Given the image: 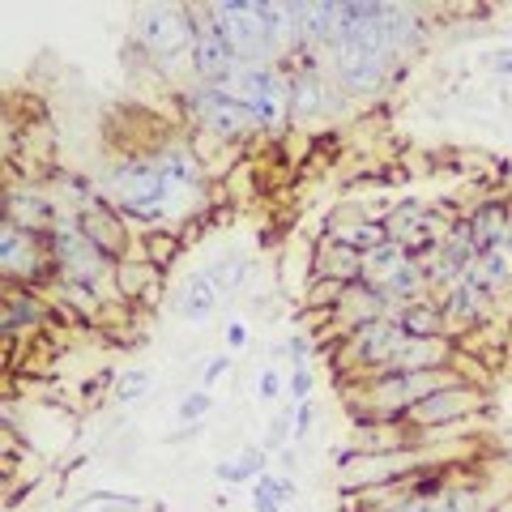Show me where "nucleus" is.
Returning <instances> with one entry per match:
<instances>
[{
  "label": "nucleus",
  "instance_id": "obj_8",
  "mask_svg": "<svg viewBox=\"0 0 512 512\" xmlns=\"http://www.w3.org/2000/svg\"><path fill=\"white\" fill-rule=\"evenodd\" d=\"M0 269H5L9 286H35L47 291L56 282V261L47 248V235H30L22 227L5 222L0 227Z\"/></svg>",
  "mask_w": 512,
  "mask_h": 512
},
{
  "label": "nucleus",
  "instance_id": "obj_17",
  "mask_svg": "<svg viewBox=\"0 0 512 512\" xmlns=\"http://www.w3.org/2000/svg\"><path fill=\"white\" fill-rule=\"evenodd\" d=\"M158 291H163V269L141 252L124 256L116 269V299L120 303H154Z\"/></svg>",
  "mask_w": 512,
  "mask_h": 512
},
{
  "label": "nucleus",
  "instance_id": "obj_30",
  "mask_svg": "<svg viewBox=\"0 0 512 512\" xmlns=\"http://www.w3.org/2000/svg\"><path fill=\"white\" fill-rule=\"evenodd\" d=\"M210 410H214L210 389H188L180 402H175V423L180 427H201V423H210Z\"/></svg>",
  "mask_w": 512,
  "mask_h": 512
},
{
  "label": "nucleus",
  "instance_id": "obj_40",
  "mask_svg": "<svg viewBox=\"0 0 512 512\" xmlns=\"http://www.w3.org/2000/svg\"><path fill=\"white\" fill-rule=\"evenodd\" d=\"M278 461H282V466H286V470H295V466H299V453H295V448H291V444H286V448H282V453H278Z\"/></svg>",
  "mask_w": 512,
  "mask_h": 512
},
{
  "label": "nucleus",
  "instance_id": "obj_35",
  "mask_svg": "<svg viewBox=\"0 0 512 512\" xmlns=\"http://www.w3.org/2000/svg\"><path fill=\"white\" fill-rule=\"evenodd\" d=\"M231 363H235L231 350H218V355H210V359L197 367V389H214V384L231 372Z\"/></svg>",
  "mask_w": 512,
  "mask_h": 512
},
{
  "label": "nucleus",
  "instance_id": "obj_25",
  "mask_svg": "<svg viewBox=\"0 0 512 512\" xmlns=\"http://www.w3.org/2000/svg\"><path fill=\"white\" fill-rule=\"evenodd\" d=\"M380 291H384V299H389L393 308H402V303H414V299L431 295V286H427V265L414 261V256H406V265L397 269V274L384 282Z\"/></svg>",
  "mask_w": 512,
  "mask_h": 512
},
{
  "label": "nucleus",
  "instance_id": "obj_6",
  "mask_svg": "<svg viewBox=\"0 0 512 512\" xmlns=\"http://www.w3.org/2000/svg\"><path fill=\"white\" fill-rule=\"evenodd\" d=\"M210 18L218 26V35L227 39L231 56L239 60V69H252V64H278V52H274L269 30H265L261 0H218V5H210Z\"/></svg>",
  "mask_w": 512,
  "mask_h": 512
},
{
  "label": "nucleus",
  "instance_id": "obj_26",
  "mask_svg": "<svg viewBox=\"0 0 512 512\" xmlns=\"http://www.w3.org/2000/svg\"><path fill=\"white\" fill-rule=\"evenodd\" d=\"M406 248L402 244H397V239H389V244H380L376 252H367L363 256V282H372V286H384V282H389L393 274H397V269H402L406 265Z\"/></svg>",
  "mask_w": 512,
  "mask_h": 512
},
{
  "label": "nucleus",
  "instance_id": "obj_1",
  "mask_svg": "<svg viewBox=\"0 0 512 512\" xmlns=\"http://www.w3.org/2000/svg\"><path fill=\"white\" fill-rule=\"evenodd\" d=\"M99 188L107 192V201L128 218V227H171V201H167V184L163 171L154 167L150 150H133L120 154L116 163L107 167V175L99 180Z\"/></svg>",
  "mask_w": 512,
  "mask_h": 512
},
{
  "label": "nucleus",
  "instance_id": "obj_15",
  "mask_svg": "<svg viewBox=\"0 0 512 512\" xmlns=\"http://www.w3.org/2000/svg\"><path fill=\"white\" fill-rule=\"evenodd\" d=\"M333 316V325L342 329V338L346 333H355V329H363V325H372V320H384V316H393V303L384 299V291L380 286H372V282H355V286H346V295H342V303L329 312Z\"/></svg>",
  "mask_w": 512,
  "mask_h": 512
},
{
  "label": "nucleus",
  "instance_id": "obj_11",
  "mask_svg": "<svg viewBox=\"0 0 512 512\" xmlns=\"http://www.w3.org/2000/svg\"><path fill=\"white\" fill-rule=\"evenodd\" d=\"M192 18H197V47H192V86H227L239 73V60L231 56L227 39L218 35V26L210 18V5H192Z\"/></svg>",
  "mask_w": 512,
  "mask_h": 512
},
{
  "label": "nucleus",
  "instance_id": "obj_3",
  "mask_svg": "<svg viewBox=\"0 0 512 512\" xmlns=\"http://www.w3.org/2000/svg\"><path fill=\"white\" fill-rule=\"evenodd\" d=\"M188 120L201 137H214L218 146H248L256 133V120L248 116V107L235 99L227 86H188L184 94Z\"/></svg>",
  "mask_w": 512,
  "mask_h": 512
},
{
  "label": "nucleus",
  "instance_id": "obj_28",
  "mask_svg": "<svg viewBox=\"0 0 512 512\" xmlns=\"http://www.w3.org/2000/svg\"><path fill=\"white\" fill-rule=\"evenodd\" d=\"M154 389V372L150 367H128V372L116 376V389H111V397H116V406H137L146 402Z\"/></svg>",
  "mask_w": 512,
  "mask_h": 512
},
{
  "label": "nucleus",
  "instance_id": "obj_4",
  "mask_svg": "<svg viewBox=\"0 0 512 512\" xmlns=\"http://www.w3.org/2000/svg\"><path fill=\"white\" fill-rule=\"evenodd\" d=\"M227 90L248 107V116L256 120V133L274 137L291 128V99H286V69L282 64H252L239 69Z\"/></svg>",
  "mask_w": 512,
  "mask_h": 512
},
{
  "label": "nucleus",
  "instance_id": "obj_37",
  "mask_svg": "<svg viewBox=\"0 0 512 512\" xmlns=\"http://www.w3.org/2000/svg\"><path fill=\"white\" fill-rule=\"evenodd\" d=\"M82 504H111V508H141V495H124V491H107V487H99V491H90ZM77 504V508H82Z\"/></svg>",
  "mask_w": 512,
  "mask_h": 512
},
{
  "label": "nucleus",
  "instance_id": "obj_13",
  "mask_svg": "<svg viewBox=\"0 0 512 512\" xmlns=\"http://www.w3.org/2000/svg\"><path fill=\"white\" fill-rule=\"evenodd\" d=\"M380 512H495V500L478 483H444L440 491H423L410 478V487Z\"/></svg>",
  "mask_w": 512,
  "mask_h": 512
},
{
  "label": "nucleus",
  "instance_id": "obj_21",
  "mask_svg": "<svg viewBox=\"0 0 512 512\" xmlns=\"http://www.w3.org/2000/svg\"><path fill=\"white\" fill-rule=\"evenodd\" d=\"M218 303H222V291H218V282L205 274V269H197V274H188L184 286H180V320H188V325H210L214 312H218Z\"/></svg>",
  "mask_w": 512,
  "mask_h": 512
},
{
  "label": "nucleus",
  "instance_id": "obj_16",
  "mask_svg": "<svg viewBox=\"0 0 512 512\" xmlns=\"http://www.w3.org/2000/svg\"><path fill=\"white\" fill-rule=\"evenodd\" d=\"M295 26H299V56L329 52L333 26H338V0H295Z\"/></svg>",
  "mask_w": 512,
  "mask_h": 512
},
{
  "label": "nucleus",
  "instance_id": "obj_32",
  "mask_svg": "<svg viewBox=\"0 0 512 512\" xmlns=\"http://www.w3.org/2000/svg\"><path fill=\"white\" fill-rule=\"evenodd\" d=\"M252 389H256V402H261V406H274L278 397L286 393V376H282V367H278V363H265L261 372H256Z\"/></svg>",
  "mask_w": 512,
  "mask_h": 512
},
{
  "label": "nucleus",
  "instance_id": "obj_27",
  "mask_svg": "<svg viewBox=\"0 0 512 512\" xmlns=\"http://www.w3.org/2000/svg\"><path fill=\"white\" fill-rule=\"evenodd\" d=\"M474 265H478V274L487 278L495 303H500L504 295H512V256L504 248H491L483 256H474Z\"/></svg>",
  "mask_w": 512,
  "mask_h": 512
},
{
  "label": "nucleus",
  "instance_id": "obj_20",
  "mask_svg": "<svg viewBox=\"0 0 512 512\" xmlns=\"http://www.w3.org/2000/svg\"><path fill=\"white\" fill-rule=\"evenodd\" d=\"M466 222H470L474 256H483L504 244V231L512 222V201H478L474 210H466Z\"/></svg>",
  "mask_w": 512,
  "mask_h": 512
},
{
  "label": "nucleus",
  "instance_id": "obj_31",
  "mask_svg": "<svg viewBox=\"0 0 512 512\" xmlns=\"http://www.w3.org/2000/svg\"><path fill=\"white\" fill-rule=\"evenodd\" d=\"M295 440V414L291 410H274V419H269V427H265V453L269 457H278L286 444Z\"/></svg>",
  "mask_w": 512,
  "mask_h": 512
},
{
  "label": "nucleus",
  "instance_id": "obj_5",
  "mask_svg": "<svg viewBox=\"0 0 512 512\" xmlns=\"http://www.w3.org/2000/svg\"><path fill=\"white\" fill-rule=\"evenodd\" d=\"M154 167L163 171V184H167V201H171V218L180 214H192L205 197V188H210V167H205V158L197 146H188L184 137H163L158 146L150 150Z\"/></svg>",
  "mask_w": 512,
  "mask_h": 512
},
{
  "label": "nucleus",
  "instance_id": "obj_29",
  "mask_svg": "<svg viewBox=\"0 0 512 512\" xmlns=\"http://www.w3.org/2000/svg\"><path fill=\"white\" fill-rule=\"evenodd\" d=\"M252 500H274V504H295L299 500V487H295V478L291 474H278V470H265L256 483L248 487Z\"/></svg>",
  "mask_w": 512,
  "mask_h": 512
},
{
  "label": "nucleus",
  "instance_id": "obj_22",
  "mask_svg": "<svg viewBox=\"0 0 512 512\" xmlns=\"http://www.w3.org/2000/svg\"><path fill=\"white\" fill-rule=\"evenodd\" d=\"M393 320L406 329V338H453L448 333V320H444V308L436 295H423L414 303H402V308H393ZM457 342V338H453Z\"/></svg>",
  "mask_w": 512,
  "mask_h": 512
},
{
  "label": "nucleus",
  "instance_id": "obj_23",
  "mask_svg": "<svg viewBox=\"0 0 512 512\" xmlns=\"http://www.w3.org/2000/svg\"><path fill=\"white\" fill-rule=\"evenodd\" d=\"M308 278H329V282L355 286L363 278V256L342 248V244H325V239H320L312 261H308Z\"/></svg>",
  "mask_w": 512,
  "mask_h": 512
},
{
  "label": "nucleus",
  "instance_id": "obj_19",
  "mask_svg": "<svg viewBox=\"0 0 512 512\" xmlns=\"http://www.w3.org/2000/svg\"><path fill=\"white\" fill-rule=\"evenodd\" d=\"M56 303L43 299V291H35V286H9V303H5V338L18 342L22 329H43L47 316H52Z\"/></svg>",
  "mask_w": 512,
  "mask_h": 512
},
{
  "label": "nucleus",
  "instance_id": "obj_36",
  "mask_svg": "<svg viewBox=\"0 0 512 512\" xmlns=\"http://www.w3.org/2000/svg\"><path fill=\"white\" fill-rule=\"evenodd\" d=\"M478 64H483L491 77H500V82H512V43H504V47H487V52L478 56Z\"/></svg>",
  "mask_w": 512,
  "mask_h": 512
},
{
  "label": "nucleus",
  "instance_id": "obj_33",
  "mask_svg": "<svg viewBox=\"0 0 512 512\" xmlns=\"http://www.w3.org/2000/svg\"><path fill=\"white\" fill-rule=\"evenodd\" d=\"M312 342H316L312 333H291V338H286V346L269 350V363H282V359L291 363V367H295V363H312V350H316Z\"/></svg>",
  "mask_w": 512,
  "mask_h": 512
},
{
  "label": "nucleus",
  "instance_id": "obj_18",
  "mask_svg": "<svg viewBox=\"0 0 512 512\" xmlns=\"http://www.w3.org/2000/svg\"><path fill=\"white\" fill-rule=\"evenodd\" d=\"M440 299V308H444V320H448V333H466V329H478L483 320L491 316L495 303L487 295H478L470 282H457V286H448V291L436 295Z\"/></svg>",
  "mask_w": 512,
  "mask_h": 512
},
{
  "label": "nucleus",
  "instance_id": "obj_38",
  "mask_svg": "<svg viewBox=\"0 0 512 512\" xmlns=\"http://www.w3.org/2000/svg\"><path fill=\"white\" fill-rule=\"evenodd\" d=\"M248 338H252V329L244 325V320H227V333H222V346H227L231 355H244V350H248Z\"/></svg>",
  "mask_w": 512,
  "mask_h": 512
},
{
  "label": "nucleus",
  "instance_id": "obj_12",
  "mask_svg": "<svg viewBox=\"0 0 512 512\" xmlns=\"http://www.w3.org/2000/svg\"><path fill=\"white\" fill-rule=\"evenodd\" d=\"M64 218H69V214H64V205L52 197V192H47V184L22 180V175H13V180H9L5 222H13V227H22L30 235H52Z\"/></svg>",
  "mask_w": 512,
  "mask_h": 512
},
{
  "label": "nucleus",
  "instance_id": "obj_14",
  "mask_svg": "<svg viewBox=\"0 0 512 512\" xmlns=\"http://www.w3.org/2000/svg\"><path fill=\"white\" fill-rule=\"evenodd\" d=\"M380 222H384V231H389V239L410 244V239H419V235H444L453 218H444L436 205L423 201V197H402L380 214Z\"/></svg>",
  "mask_w": 512,
  "mask_h": 512
},
{
  "label": "nucleus",
  "instance_id": "obj_7",
  "mask_svg": "<svg viewBox=\"0 0 512 512\" xmlns=\"http://www.w3.org/2000/svg\"><path fill=\"white\" fill-rule=\"evenodd\" d=\"M320 56H325L333 86H338L350 103L380 99V94L397 82V73H402L397 60H389L384 52H363V47H329V52H320Z\"/></svg>",
  "mask_w": 512,
  "mask_h": 512
},
{
  "label": "nucleus",
  "instance_id": "obj_34",
  "mask_svg": "<svg viewBox=\"0 0 512 512\" xmlns=\"http://www.w3.org/2000/svg\"><path fill=\"white\" fill-rule=\"evenodd\" d=\"M312 393H316V372H312V363H295L291 372H286V397L299 406V402H312Z\"/></svg>",
  "mask_w": 512,
  "mask_h": 512
},
{
  "label": "nucleus",
  "instance_id": "obj_2",
  "mask_svg": "<svg viewBox=\"0 0 512 512\" xmlns=\"http://www.w3.org/2000/svg\"><path fill=\"white\" fill-rule=\"evenodd\" d=\"M128 39H133V47L154 69H163V73L188 69L192 73V47H197L192 5H167V0L137 5L133 22H128Z\"/></svg>",
  "mask_w": 512,
  "mask_h": 512
},
{
  "label": "nucleus",
  "instance_id": "obj_24",
  "mask_svg": "<svg viewBox=\"0 0 512 512\" xmlns=\"http://www.w3.org/2000/svg\"><path fill=\"white\" fill-rule=\"evenodd\" d=\"M269 470V453L261 444H244L239 453H231V457H222L218 466H214V478L227 491H235V487H252L256 478H261Z\"/></svg>",
  "mask_w": 512,
  "mask_h": 512
},
{
  "label": "nucleus",
  "instance_id": "obj_39",
  "mask_svg": "<svg viewBox=\"0 0 512 512\" xmlns=\"http://www.w3.org/2000/svg\"><path fill=\"white\" fill-rule=\"evenodd\" d=\"M291 414H295V444H303L308 440V431L316 427V402H299Z\"/></svg>",
  "mask_w": 512,
  "mask_h": 512
},
{
  "label": "nucleus",
  "instance_id": "obj_10",
  "mask_svg": "<svg viewBox=\"0 0 512 512\" xmlns=\"http://www.w3.org/2000/svg\"><path fill=\"white\" fill-rule=\"evenodd\" d=\"M478 406H483V389H478L470 376L457 372L444 389L423 397V402L406 414V431H436V427H448V423H461V419H470Z\"/></svg>",
  "mask_w": 512,
  "mask_h": 512
},
{
  "label": "nucleus",
  "instance_id": "obj_9",
  "mask_svg": "<svg viewBox=\"0 0 512 512\" xmlns=\"http://www.w3.org/2000/svg\"><path fill=\"white\" fill-rule=\"evenodd\" d=\"M410 338L406 329L397 325L393 316L384 320H372V325H363L355 333H346L342 338V355H338V367H346V372H355L359 380L384 372V367H393L397 350H402Z\"/></svg>",
  "mask_w": 512,
  "mask_h": 512
}]
</instances>
